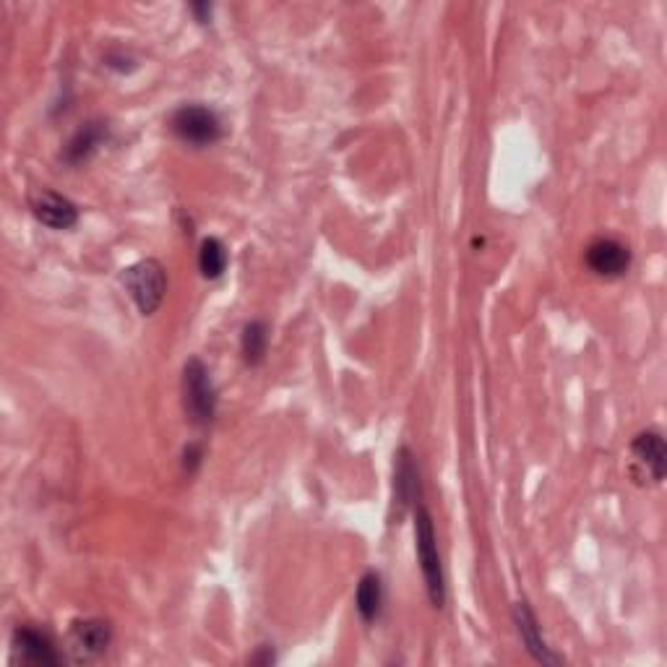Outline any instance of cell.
Masks as SVG:
<instances>
[{
    "mask_svg": "<svg viewBox=\"0 0 667 667\" xmlns=\"http://www.w3.org/2000/svg\"><path fill=\"white\" fill-rule=\"evenodd\" d=\"M415 553H417L420 571H423L425 590H428L430 605L441 610L446 605L444 563H441V553H438V537H436V526H433V517L423 504L415 506Z\"/></svg>",
    "mask_w": 667,
    "mask_h": 667,
    "instance_id": "1",
    "label": "cell"
},
{
    "mask_svg": "<svg viewBox=\"0 0 667 667\" xmlns=\"http://www.w3.org/2000/svg\"><path fill=\"white\" fill-rule=\"evenodd\" d=\"M123 287L142 316H155L159 305H162L167 292V275L165 266L157 258H144V262L123 269Z\"/></svg>",
    "mask_w": 667,
    "mask_h": 667,
    "instance_id": "2",
    "label": "cell"
},
{
    "mask_svg": "<svg viewBox=\"0 0 667 667\" xmlns=\"http://www.w3.org/2000/svg\"><path fill=\"white\" fill-rule=\"evenodd\" d=\"M183 407L193 425H209L217 417V389L211 373L198 357L183 368Z\"/></svg>",
    "mask_w": 667,
    "mask_h": 667,
    "instance_id": "3",
    "label": "cell"
},
{
    "mask_svg": "<svg viewBox=\"0 0 667 667\" xmlns=\"http://www.w3.org/2000/svg\"><path fill=\"white\" fill-rule=\"evenodd\" d=\"M170 125L180 142L191 146H211L225 136L222 120H219L215 110L204 108V105H183V108H178L172 112Z\"/></svg>",
    "mask_w": 667,
    "mask_h": 667,
    "instance_id": "4",
    "label": "cell"
},
{
    "mask_svg": "<svg viewBox=\"0 0 667 667\" xmlns=\"http://www.w3.org/2000/svg\"><path fill=\"white\" fill-rule=\"evenodd\" d=\"M631 475L636 483H663L667 464L665 438L657 430L639 433L631 441Z\"/></svg>",
    "mask_w": 667,
    "mask_h": 667,
    "instance_id": "5",
    "label": "cell"
},
{
    "mask_svg": "<svg viewBox=\"0 0 667 667\" xmlns=\"http://www.w3.org/2000/svg\"><path fill=\"white\" fill-rule=\"evenodd\" d=\"M112 644V626L102 618L73 620L69 631V650L76 663H95Z\"/></svg>",
    "mask_w": 667,
    "mask_h": 667,
    "instance_id": "6",
    "label": "cell"
},
{
    "mask_svg": "<svg viewBox=\"0 0 667 667\" xmlns=\"http://www.w3.org/2000/svg\"><path fill=\"white\" fill-rule=\"evenodd\" d=\"M584 262L590 266L592 275L603 279H618L629 271L631 251L616 238H597L586 245Z\"/></svg>",
    "mask_w": 667,
    "mask_h": 667,
    "instance_id": "7",
    "label": "cell"
},
{
    "mask_svg": "<svg viewBox=\"0 0 667 667\" xmlns=\"http://www.w3.org/2000/svg\"><path fill=\"white\" fill-rule=\"evenodd\" d=\"M29 209L39 222L50 230H71L78 222V206L71 198L60 196L50 189H37L29 193Z\"/></svg>",
    "mask_w": 667,
    "mask_h": 667,
    "instance_id": "8",
    "label": "cell"
},
{
    "mask_svg": "<svg viewBox=\"0 0 667 667\" xmlns=\"http://www.w3.org/2000/svg\"><path fill=\"white\" fill-rule=\"evenodd\" d=\"M13 652L24 665L56 667L63 663V655L58 652L50 633L35 629V626H19L16 633H13Z\"/></svg>",
    "mask_w": 667,
    "mask_h": 667,
    "instance_id": "9",
    "label": "cell"
},
{
    "mask_svg": "<svg viewBox=\"0 0 667 667\" xmlns=\"http://www.w3.org/2000/svg\"><path fill=\"white\" fill-rule=\"evenodd\" d=\"M513 626H517V633H519V639H522V644L526 646V652H530L537 663H543V665L560 663V657L550 650L548 642H545L543 629H539V620L526 599H519V603L513 605Z\"/></svg>",
    "mask_w": 667,
    "mask_h": 667,
    "instance_id": "10",
    "label": "cell"
},
{
    "mask_svg": "<svg viewBox=\"0 0 667 667\" xmlns=\"http://www.w3.org/2000/svg\"><path fill=\"white\" fill-rule=\"evenodd\" d=\"M393 493H397V500L404 506V509L415 511V506L420 504V466L415 462V453H412L407 446L397 451V466H393Z\"/></svg>",
    "mask_w": 667,
    "mask_h": 667,
    "instance_id": "11",
    "label": "cell"
},
{
    "mask_svg": "<svg viewBox=\"0 0 667 667\" xmlns=\"http://www.w3.org/2000/svg\"><path fill=\"white\" fill-rule=\"evenodd\" d=\"M355 608L365 623H376V620L381 618V610H384L381 573L368 571L363 579H360L357 592H355Z\"/></svg>",
    "mask_w": 667,
    "mask_h": 667,
    "instance_id": "12",
    "label": "cell"
},
{
    "mask_svg": "<svg viewBox=\"0 0 667 667\" xmlns=\"http://www.w3.org/2000/svg\"><path fill=\"white\" fill-rule=\"evenodd\" d=\"M105 142V129L102 123H86L76 136L71 138L69 146H65L63 159L69 165H82L97 151V146Z\"/></svg>",
    "mask_w": 667,
    "mask_h": 667,
    "instance_id": "13",
    "label": "cell"
},
{
    "mask_svg": "<svg viewBox=\"0 0 667 667\" xmlns=\"http://www.w3.org/2000/svg\"><path fill=\"white\" fill-rule=\"evenodd\" d=\"M266 350H269V326L264 322L245 324L243 337H240V352H243L245 363H248L251 368L262 365Z\"/></svg>",
    "mask_w": 667,
    "mask_h": 667,
    "instance_id": "14",
    "label": "cell"
},
{
    "mask_svg": "<svg viewBox=\"0 0 667 667\" xmlns=\"http://www.w3.org/2000/svg\"><path fill=\"white\" fill-rule=\"evenodd\" d=\"M227 256L225 243L219 238H204L202 248H198V269H202L204 279H219L227 271Z\"/></svg>",
    "mask_w": 667,
    "mask_h": 667,
    "instance_id": "15",
    "label": "cell"
},
{
    "mask_svg": "<svg viewBox=\"0 0 667 667\" xmlns=\"http://www.w3.org/2000/svg\"><path fill=\"white\" fill-rule=\"evenodd\" d=\"M198 464H202V446H189V449H185V459H183V466H185V472H189V475H193V472L198 470Z\"/></svg>",
    "mask_w": 667,
    "mask_h": 667,
    "instance_id": "16",
    "label": "cell"
},
{
    "mask_svg": "<svg viewBox=\"0 0 667 667\" xmlns=\"http://www.w3.org/2000/svg\"><path fill=\"white\" fill-rule=\"evenodd\" d=\"M251 663H266V665H269V663H275V655H271V650H269V646H264V652H262V655H258V657H253Z\"/></svg>",
    "mask_w": 667,
    "mask_h": 667,
    "instance_id": "17",
    "label": "cell"
},
{
    "mask_svg": "<svg viewBox=\"0 0 667 667\" xmlns=\"http://www.w3.org/2000/svg\"><path fill=\"white\" fill-rule=\"evenodd\" d=\"M193 11L198 13V22H202V24L211 16V5H206V3L204 5H193Z\"/></svg>",
    "mask_w": 667,
    "mask_h": 667,
    "instance_id": "18",
    "label": "cell"
}]
</instances>
